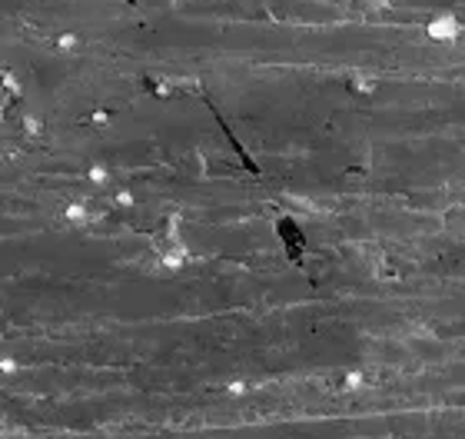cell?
Here are the masks:
<instances>
[{"label": "cell", "instance_id": "obj_1", "mask_svg": "<svg viewBox=\"0 0 465 439\" xmlns=\"http://www.w3.org/2000/svg\"><path fill=\"white\" fill-rule=\"evenodd\" d=\"M425 33H429V40H435V43H455V40L462 37V24H458L455 14H439V17L429 20Z\"/></svg>", "mask_w": 465, "mask_h": 439}, {"label": "cell", "instance_id": "obj_6", "mask_svg": "<svg viewBox=\"0 0 465 439\" xmlns=\"http://www.w3.org/2000/svg\"><path fill=\"white\" fill-rule=\"evenodd\" d=\"M93 180H96V183H103V180H106V170L96 167V170H93Z\"/></svg>", "mask_w": 465, "mask_h": 439}, {"label": "cell", "instance_id": "obj_4", "mask_svg": "<svg viewBox=\"0 0 465 439\" xmlns=\"http://www.w3.org/2000/svg\"><path fill=\"white\" fill-rule=\"evenodd\" d=\"M345 386H349V389L362 386V373H349V376H345Z\"/></svg>", "mask_w": 465, "mask_h": 439}, {"label": "cell", "instance_id": "obj_2", "mask_svg": "<svg viewBox=\"0 0 465 439\" xmlns=\"http://www.w3.org/2000/svg\"><path fill=\"white\" fill-rule=\"evenodd\" d=\"M442 223H445V233H449V236L465 239V207H452Z\"/></svg>", "mask_w": 465, "mask_h": 439}, {"label": "cell", "instance_id": "obj_3", "mask_svg": "<svg viewBox=\"0 0 465 439\" xmlns=\"http://www.w3.org/2000/svg\"><path fill=\"white\" fill-rule=\"evenodd\" d=\"M356 90H362V93H372V90H376V83H372V80H366V77H356Z\"/></svg>", "mask_w": 465, "mask_h": 439}, {"label": "cell", "instance_id": "obj_5", "mask_svg": "<svg viewBox=\"0 0 465 439\" xmlns=\"http://www.w3.org/2000/svg\"><path fill=\"white\" fill-rule=\"evenodd\" d=\"M67 216H70V220H87L83 207H70V210H67Z\"/></svg>", "mask_w": 465, "mask_h": 439}, {"label": "cell", "instance_id": "obj_7", "mask_svg": "<svg viewBox=\"0 0 465 439\" xmlns=\"http://www.w3.org/2000/svg\"><path fill=\"white\" fill-rule=\"evenodd\" d=\"M372 7H389V0H369Z\"/></svg>", "mask_w": 465, "mask_h": 439}]
</instances>
